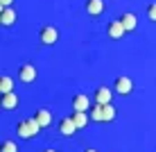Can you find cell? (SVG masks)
<instances>
[{
  "label": "cell",
  "instance_id": "6da1fadb",
  "mask_svg": "<svg viewBox=\"0 0 156 152\" xmlns=\"http://www.w3.org/2000/svg\"><path fill=\"white\" fill-rule=\"evenodd\" d=\"M41 132V125L34 120V118H27V120H20L16 125V134H18L20 139H32L36 136V134Z\"/></svg>",
  "mask_w": 156,
  "mask_h": 152
},
{
  "label": "cell",
  "instance_id": "7a4b0ae2",
  "mask_svg": "<svg viewBox=\"0 0 156 152\" xmlns=\"http://www.w3.org/2000/svg\"><path fill=\"white\" fill-rule=\"evenodd\" d=\"M39 39H41L43 46H55L59 41V30L52 28V25H45V28H41V32H39Z\"/></svg>",
  "mask_w": 156,
  "mask_h": 152
},
{
  "label": "cell",
  "instance_id": "3957f363",
  "mask_svg": "<svg viewBox=\"0 0 156 152\" xmlns=\"http://www.w3.org/2000/svg\"><path fill=\"white\" fill-rule=\"evenodd\" d=\"M70 105H73V111H88L90 107H93V105H90V98L86 95V93L73 95V102H70Z\"/></svg>",
  "mask_w": 156,
  "mask_h": 152
},
{
  "label": "cell",
  "instance_id": "277c9868",
  "mask_svg": "<svg viewBox=\"0 0 156 152\" xmlns=\"http://www.w3.org/2000/svg\"><path fill=\"white\" fill-rule=\"evenodd\" d=\"M18 80L25 84H32L36 80V68L32 66V64H23V66L18 68Z\"/></svg>",
  "mask_w": 156,
  "mask_h": 152
},
{
  "label": "cell",
  "instance_id": "5b68a950",
  "mask_svg": "<svg viewBox=\"0 0 156 152\" xmlns=\"http://www.w3.org/2000/svg\"><path fill=\"white\" fill-rule=\"evenodd\" d=\"M113 91H115V93H120V95H129V93L133 91V82H131L129 77H125V75H122V77H118V80H115Z\"/></svg>",
  "mask_w": 156,
  "mask_h": 152
},
{
  "label": "cell",
  "instance_id": "8992f818",
  "mask_svg": "<svg viewBox=\"0 0 156 152\" xmlns=\"http://www.w3.org/2000/svg\"><path fill=\"white\" fill-rule=\"evenodd\" d=\"M125 32H127V30H125V25L120 23V18H118V20H111V23L106 25V34H109L113 41L122 39V36H125Z\"/></svg>",
  "mask_w": 156,
  "mask_h": 152
},
{
  "label": "cell",
  "instance_id": "52a82bcc",
  "mask_svg": "<svg viewBox=\"0 0 156 152\" xmlns=\"http://www.w3.org/2000/svg\"><path fill=\"white\" fill-rule=\"evenodd\" d=\"M77 125H75V120H73V116H68V118H61L59 120V132L63 134V136H73L75 132H77Z\"/></svg>",
  "mask_w": 156,
  "mask_h": 152
},
{
  "label": "cell",
  "instance_id": "ba28073f",
  "mask_svg": "<svg viewBox=\"0 0 156 152\" xmlns=\"http://www.w3.org/2000/svg\"><path fill=\"white\" fill-rule=\"evenodd\" d=\"M0 107L7 111H12L18 107V95L14 93V91H9V93H2V98H0Z\"/></svg>",
  "mask_w": 156,
  "mask_h": 152
},
{
  "label": "cell",
  "instance_id": "9c48e42d",
  "mask_svg": "<svg viewBox=\"0 0 156 152\" xmlns=\"http://www.w3.org/2000/svg\"><path fill=\"white\" fill-rule=\"evenodd\" d=\"M111 98H113V91L109 86H98V91H95V102L98 105H109Z\"/></svg>",
  "mask_w": 156,
  "mask_h": 152
},
{
  "label": "cell",
  "instance_id": "30bf717a",
  "mask_svg": "<svg viewBox=\"0 0 156 152\" xmlns=\"http://www.w3.org/2000/svg\"><path fill=\"white\" fill-rule=\"evenodd\" d=\"M120 23L125 25V30H127V32H133V30L138 28V18H136V14H131V12L120 14Z\"/></svg>",
  "mask_w": 156,
  "mask_h": 152
},
{
  "label": "cell",
  "instance_id": "8fae6325",
  "mask_svg": "<svg viewBox=\"0 0 156 152\" xmlns=\"http://www.w3.org/2000/svg\"><path fill=\"white\" fill-rule=\"evenodd\" d=\"M104 12V0H86V14L100 16Z\"/></svg>",
  "mask_w": 156,
  "mask_h": 152
},
{
  "label": "cell",
  "instance_id": "7c38bea8",
  "mask_svg": "<svg viewBox=\"0 0 156 152\" xmlns=\"http://www.w3.org/2000/svg\"><path fill=\"white\" fill-rule=\"evenodd\" d=\"M0 23H2L5 28H9V25L16 23V12L12 7H2V12H0Z\"/></svg>",
  "mask_w": 156,
  "mask_h": 152
},
{
  "label": "cell",
  "instance_id": "4fadbf2b",
  "mask_svg": "<svg viewBox=\"0 0 156 152\" xmlns=\"http://www.w3.org/2000/svg\"><path fill=\"white\" fill-rule=\"evenodd\" d=\"M34 120L41 125V127H48V125L52 123V113L48 111V109H36V113H34Z\"/></svg>",
  "mask_w": 156,
  "mask_h": 152
},
{
  "label": "cell",
  "instance_id": "5bb4252c",
  "mask_svg": "<svg viewBox=\"0 0 156 152\" xmlns=\"http://www.w3.org/2000/svg\"><path fill=\"white\" fill-rule=\"evenodd\" d=\"M70 116H73V120H75V125H77L79 129L86 127V125H88V120H90V113H88V111H73Z\"/></svg>",
  "mask_w": 156,
  "mask_h": 152
},
{
  "label": "cell",
  "instance_id": "9a60e30c",
  "mask_svg": "<svg viewBox=\"0 0 156 152\" xmlns=\"http://www.w3.org/2000/svg\"><path fill=\"white\" fill-rule=\"evenodd\" d=\"M88 113H90V120L93 123H104V109H102V105L93 102V107L88 109Z\"/></svg>",
  "mask_w": 156,
  "mask_h": 152
},
{
  "label": "cell",
  "instance_id": "2e32d148",
  "mask_svg": "<svg viewBox=\"0 0 156 152\" xmlns=\"http://www.w3.org/2000/svg\"><path fill=\"white\" fill-rule=\"evenodd\" d=\"M0 91H2V93L14 91V80L9 77V75H2V77H0Z\"/></svg>",
  "mask_w": 156,
  "mask_h": 152
},
{
  "label": "cell",
  "instance_id": "e0dca14e",
  "mask_svg": "<svg viewBox=\"0 0 156 152\" xmlns=\"http://www.w3.org/2000/svg\"><path fill=\"white\" fill-rule=\"evenodd\" d=\"M102 109H104V123H111V120H115V107L111 105H102Z\"/></svg>",
  "mask_w": 156,
  "mask_h": 152
},
{
  "label": "cell",
  "instance_id": "ac0fdd59",
  "mask_svg": "<svg viewBox=\"0 0 156 152\" xmlns=\"http://www.w3.org/2000/svg\"><path fill=\"white\" fill-rule=\"evenodd\" d=\"M0 152H18V145H16L14 141H5V143L0 145Z\"/></svg>",
  "mask_w": 156,
  "mask_h": 152
},
{
  "label": "cell",
  "instance_id": "d6986e66",
  "mask_svg": "<svg viewBox=\"0 0 156 152\" xmlns=\"http://www.w3.org/2000/svg\"><path fill=\"white\" fill-rule=\"evenodd\" d=\"M147 18L152 20V23H156V2H149L147 5Z\"/></svg>",
  "mask_w": 156,
  "mask_h": 152
},
{
  "label": "cell",
  "instance_id": "ffe728a7",
  "mask_svg": "<svg viewBox=\"0 0 156 152\" xmlns=\"http://www.w3.org/2000/svg\"><path fill=\"white\" fill-rule=\"evenodd\" d=\"M12 2H14V0H0V5H2V7H12Z\"/></svg>",
  "mask_w": 156,
  "mask_h": 152
},
{
  "label": "cell",
  "instance_id": "44dd1931",
  "mask_svg": "<svg viewBox=\"0 0 156 152\" xmlns=\"http://www.w3.org/2000/svg\"><path fill=\"white\" fill-rule=\"evenodd\" d=\"M84 152H98V150H95V148H86Z\"/></svg>",
  "mask_w": 156,
  "mask_h": 152
},
{
  "label": "cell",
  "instance_id": "7402d4cb",
  "mask_svg": "<svg viewBox=\"0 0 156 152\" xmlns=\"http://www.w3.org/2000/svg\"><path fill=\"white\" fill-rule=\"evenodd\" d=\"M43 152H57L55 148H48V150H43Z\"/></svg>",
  "mask_w": 156,
  "mask_h": 152
}]
</instances>
